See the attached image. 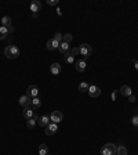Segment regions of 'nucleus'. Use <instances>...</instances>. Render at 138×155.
Segmentation results:
<instances>
[{"mask_svg":"<svg viewBox=\"0 0 138 155\" xmlns=\"http://www.w3.org/2000/svg\"><path fill=\"white\" fill-rule=\"evenodd\" d=\"M4 54H6V57H7V58L14 60V58H17V57L19 55V49L15 44H10V46H7V47H6Z\"/></svg>","mask_w":138,"mask_h":155,"instance_id":"obj_1","label":"nucleus"},{"mask_svg":"<svg viewBox=\"0 0 138 155\" xmlns=\"http://www.w3.org/2000/svg\"><path fill=\"white\" fill-rule=\"evenodd\" d=\"M79 53L83 55V60H84V61H87V58L91 55V53H92L91 46L87 44V43H83V44L79 47Z\"/></svg>","mask_w":138,"mask_h":155,"instance_id":"obj_2","label":"nucleus"},{"mask_svg":"<svg viewBox=\"0 0 138 155\" xmlns=\"http://www.w3.org/2000/svg\"><path fill=\"white\" fill-rule=\"evenodd\" d=\"M116 154V146L113 143H108L101 148V155H115Z\"/></svg>","mask_w":138,"mask_h":155,"instance_id":"obj_3","label":"nucleus"},{"mask_svg":"<svg viewBox=\"0 0 138 155\" xmlns=\"http://www.w3.org/2000/svg\"><path fill=\"white\" fill-rule=\"evenodd\" d=\"M50 119L53 123H57V125H58V123L64 119V114H62L61 111H53L50 115Z\"/></svg>","mask_w":138,"mask_h":155,"instance_id":"obj_4","label":"nucleus"},{"mask_svg":"<svg viewBox=\"0 0 138 155\" xmlns=\"http://www.w3.org/2000/svg\"><path fill=\"white\" fill-rule=\"evenodd\" d=\"M26 96H29L31 98H35V97L39 96V87L36 85H31L26 90Z\"/></svg>","mask_w":138,"mask_h":155,"instance_id":"obj_5","label":"nucleus"},{"mask_svg":"<svg viewBox=\"0 0 138 155\" xmlns=\"http://www.w3.org/2000/svg\"><path fill=\"white\" fill-rule=\"evenodd\" d=\"M88 96L90 97H94V98H97V97L101 96V89L98 86H90L88 87Z\"/></svg>","mask_w":138,"mask_h":155,"instance_id":"obj_6","label":"nucleus"},{"mask_svg":"<svg viewBox=\"0 0 138 155\" xmlns=\"http://www.w3.org/2000/svg\"><path fill=\"white\" fill-rule=\"evenodd\" d=\"M31 103H32V98L29 96H26V94H23V96L19 97V105L22 107V108H26V107H29L31 105Z\"/></svg>","mask_w":138,"mask_h":155,"instance_id":"obj_7","label":"nucleus"},{"mask_svg":"<svg viewBox=\"0 0 138 155\" xmlns=\"http://www.w3.org/2000/svg\"><path fill=\"white\" fill-rule=\"evenodd\" d=\"M57 130H58V125L51 122L50 125L46 128V134H47V136H53V134H55V133H57Z\"/></svg>","mask_w":138,"mask_h":155,"instance_id":"obj_8","label":"nucleus"},{"mask_svg":"<svg viewBox=\"0 0 138 155\" xmlns=\"http://www.w3.org/2000/svg\"><path fill=\"white\" fill-rule=\"evenodd\" d=\"M37 122H39V125H40L41 128H47L51 123V119H50V116H47V115H41Z\"/></svg>","mask_w":138,"mask_h":155,"instance_id":"obj_9","label":"nucleus"},{"mask_svg":"<svg viewBox=\"0 0 138 155\" xmlns=\"http://www.w3.org/2000/svg\"><path fill=\"white\" fill-rule=\"evenodd\" d=\"M29 9H31V11H32L33 14H37V11L41 10V3L39 0H33L32 3H31V6H29Z\"/></svg>","mask_w":138,"mask_h":155,"instance_id":"obj_10","label":"nucleus"},{"mask_svg":"<svg viewBox=\"0 0 138 155\" xmlns=\"http://www.w3.org/2000/svg\"><path fill=\"white\" fill-rule=\"evenodd\" d=\"M39 118H40V116H39L37 114H35V115L32 116V118H29V119H28L26 126H28L29 129H33V128H35V125H36V122L39 121Z\"/></svg>","mask_w":138,"mask_h":155,"instance_id":"obj_11","label":"nucleus"},{"mask_svg":"<svg viewBox=\"0 0 138 155\" xmlns=\"http://www.w3.org/2000/svg\"><path fill=\"white\" fill-rule=\"evenodd\" d=\"M86 67H87V62H86L84 60L76 61V71H78V72H84V71H86Z\"/></svg>","mask_w":138,"mask_h":155,"instance_id":"obj_12","label":"nucleus"},{"mask_svg":"<svg viewBox=\"0 0 138 155\" xmlns=\"http://www.w3.org/2000/svg\"><path fill=\"white\" fill-rule=\"evenodd\" d=\"M119 93L122 94V96H124V97H130V96H131V87L127 86V85H124V86L120 87Z\"/></svg>","mask_w":138,"mask_h":155,"instance_id":"obj_13","label":"nucleus"},{"mask_svg":"<svg viewBox=\"0 0 138 155\" xmlns=\"http://www.w3.org/2000/svg\"><path fill=\"white\" fill-rule=\"evenodd\" d=\"M46 46H47V50H55V49H58V47H60V43H58V42H55L54 39H50V40H47Z\"/></svg>","mask_w":138,"mask_h":155,"instance_id":"obj_14","label":"nucleus"},{"mask_svg":"<svg viewBox=\"0 0 138 155\" xmlns=\"http://www.w3.org/2000/svg\"><path fill=\"white\" fill-rule=\"evenodd\" d=\"M50 72L53 73V75H58V73L61 72V64L60 62H53L50 67Z\"/></svg>","mask_w":138,"mask_h":155,"instance_id":"obj_15","label":"nucleus"},{"mask_svg":"<svg viewBox=\"0 0 138 155\" xmlns=\"http://www.w3.org/2000/svg\"><path fill=\"white\" fill-rule=\"evenodd\" d=\"M58 50H60L61 54L66 55L69 51H70V49H69V44H68V43H64V42H62V43H60V47H58Z\"/></svg>","mask_w":138,"mask_h":155,"instance_id":"obj_16","label":"nucleus"},{"mask_svg":"<svg viewBox=\"0 0 138 155\" xmlns=\"http://www.w3.org/2000/svg\"><path fill=\"white\" fill-rule=\"evenodd\" d=\"M22 115H23V118L25 119H29V118H32L33 115H35V111H33L31 107H26V108H23Z\"/></svg>","mask_w":138,"mask_h":155,"instance_id":"obj_17","label":"nucleus"},{"mask_svg":"<svg viewBox=\"0 0 138 155\" xmlns=\"http://www.w3.org/2000/svg\"><path fill=\"white\" fill-rule=\"evenodd\" d=\"M31 105H32V110H33V111L39 110V108L41 107L40 98H39V97H35V98H32V103H31Z\"/></svg>","mask_w":138,"mask_h":155,"instance_id":"obj_18","label":"nucleus"},{"mask_svg":"<svg viewBox=\"0 0 138 155\" xmlns=\"http://www.w3.org/2000/svg\"><path fill=\"white\" fill-rule=\"evenodd\" d=\"M9 35V29L6 27H0V40H4Z\"/></svg>","mask_w":138,"mask_h":155,"instance_id":"obj_19","label":"nucleus"},{"mask_svg":"<svg viewBox=\"0 0 138 155\" xmlns=\"http://www.w3.org/2000/svg\"><path fill=\"white\" fill-rule=\"evenodd\" d=\"M48 154V147L47 144H40L39 146V155H47Z\"/></svg>","mask_w":138,"mask_h":155,"instance_id":"obj_20","label":"nucleus"},{"mask_svg":"<svg viewBox=\"0 0 138 155\" xmlns=\"http://www.w3.org/2000/svg\"><path fill=\"white\" fill-rule=\"evenodd\" d=\"M116 155H127V148L124 146L116 147Z\"/></svg>","mask_w":138,"mask_h":155,"instance_id":"obj_21","label":"nucleus"},{"mask_svg":"<svg viewBox=\"0 0 138 155\" xmlns=\"http://www.w3.org/2000/svg\"><path fill=\"white\" fill-rule=\"evenodd\" d=\"M1 27H10V25H13V21H11V18H10L9 15H6V17H3L1 18Z\"/></svg>","mask_w":138,"mask_h":155,"instance_id":"obj_22","label":"nucleus"},{"mask_svg":"<svg viewBox=\"0 0 138 155\" xmlns=\"http://www.w3.org/2000/svg\"><path fill=\"white\" fill-rule=\"evenodd\" d=\"M64 60H65V62H66V64H73V62H75V57L70 54V53H68L66 55H64Z\"/></svg>","mask_w":138,"mask_h":155,"instance_id":"obj_23","label":"nucleus"},{"mask_svg":"<svg viewBox=\"0 0 138 155\" xmlns=\"http://www.w3.org/2000/svg\"><path fill=\"white\" fill-rule=\"evenodd\" d=\"M88 83L86 82H82L80 85H79V90H80V93H86V91H88Z\"/></svg>","mask_w":138,"mask_h":155,"instance_id":"obj_24","label":"nucleus"},{"mask_svg":"<svg viewBox=\"0 0 138 155\" xmlns=\"http://www.w3.org/2000/svg\"><path fill=\"white\" fill-rule=\"evenodd\" d=\"M72 39H73V36H72L70 33H66V35L62 36V42H64V43H68V44L72 42Z\"/></svg>","mask_w":138,"mask_h":155,"instance_id":"obj_25","label":"nucleus"},{"mask_svg":"<svg viewBox=\"0 0 138 155\" xmlns=\"http://www.w3.org/2000/svg\"><path fill=\"white\" fill-rule=\"evenodd\" d=\"M54 40L58 42V43H62V35H61L60 32H57V33L54 35Z\"/></svg>","mask_w":138,"mask_h":155,"instance_id":"obj_26","label":"nucleus"},{"mask_svg":"<svg viewBox=\"0 0 138 155\" xmlns=\"http://www.w3.org/2000/svg\"><path fill=\"white\" fill-rule=\"evenodd\" d=\"M131 123H133V126L138 128V115H134L133 118H131Z\"/></svg>","mask_w":138,"mask_h":155,"instance_id":"obj_27","label":"nucleus"},{"mask_svg":"<svg viewBox=\"0 0 138 155\" xmlns=\"http://www.w3.org/2000/svg\"><path fill=\"white\" fill-rule=\"evenodd\" d=\"M69 53H70V54L75 57V55L79 54V49H78V47H75V49H70V51H69Z\"/></svg>","mask_w":138,"mask_h":155,"instance_id":"obj_28","label":"nucleus"},{"mask_svg":"<svg viewBox=\"0 0 138 155\" xmlns=\"http://www.w3.org/2000/svg\"><path fill=\"white\" fill-rule=\"evenodd\" d=\"M47 4L48 6H57L58 4V0H47Z\"/></svg>","mask_w":138,"mask_h":155,"instance_id":"obj_29","label":"nucleus"},{"mask_svg":"<svg viewBox=\"0 0 138 155\" xmlns=\"http://www.w3.org/2000/svg\"><path fill=\"white\" fill-rule=\"evenodd\" d=\"M135 100H137V98H135V96H133V94L129 97V101H130V103H135Z\"/></svg>","mask_w":138,"mask_h":155,"instance_id":"obj_30","label":"nucleus"},{"mask_svg":"<svg viewBox=\"0 0 138 155\" xmlns=\"http://www.w3.org/2000/svg\"><path fill=\"white\" fill-rule=\"evenodd\" d=\"M6 28L9 29V33H13V32H14V27H13V25H10V27H6Z\"/></svg>","mask_w":138,"mask_h":155,"instance_id":"obj_31","label":"nucleus"},{"mask_svg":"<svg viewBox=\"0 0 138 155\" xmlns=\"http://www.w3.org/2000/svg\"><path fill=\"white\" fill-rule=\"evenodd\" d=\"M116 96H117V91H113V93H112V96H110V97H112V100H113V101L116 100Z\"/></svg>","mask_w":138,"mask_h":155,"instance_id":"obj_32","label":"nucleus"},{"mask_svg":"<svg viewBox=\"0 0 138 155\" xmlns=\"http://www.w3.org/2000/svg\"><path fill=\"white\" fill-rule=\"evenodd\" d=\"M133 62H134V67H135V69L138 71V60H134Z\"/></svg>","mask_w":138,"mask_h":155,"instance_id":"obj_33","label":"nucleus"},{"mask_svg":"<svg viewBox=\"0 0 138 155\" xmlns=\"http://www.w3.org/2000/svg\"><path fill=\"white\" fill-rule=\"evenodd\" d=\"M47 155H48V154H47Z\"/></svg>","mask_w":138,"mask_h":155,"instance_id":"obj_34","label":"nucleus"}]
</instances>
